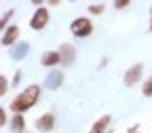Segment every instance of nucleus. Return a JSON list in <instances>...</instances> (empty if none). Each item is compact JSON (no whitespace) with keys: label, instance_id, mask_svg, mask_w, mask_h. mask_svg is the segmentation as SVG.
<instances>
[{"label":"nucleus","instance_id":"nucleus-1","mask_svg":"<svg viewBox=\"0 0 152 133\" xmlns=\"http://www.w3.org/2000/svg\"><path fill=\"white\" fill-rule=\"evenodd\" d=\"M38 97H40V87H38V85L26 87L19 95H15V99L11 102V112H15V114H23V112H28L30 108L36 106Z\"/></svg>","mask_w":152,"mask_h":133},{"label":"nucleus","instance_id":"nucleus-2","mask_svg":"<svg viewBox=\"0 0 152 133\" xmlns=\"http://www.w3.org/2000/svg\"><path fill=\"white\" fill-rule=\"evenodd\" d=\"M93 21L89 17H76L74 21L70 23V32L76 36V38H89L93 34Z\"/></svg>","mask_w":152,"mask_h":133},{"label":"nucleus","instance_id":"nucleus-3","mask_svg":"<svg viewBox=\"0 0 152 133\" xmlns=\"http://www.w3.org/2000/svg\"><path fill=\"white\" fill-rule=\"evenodd\" d=\"M49 19H51L49 9H47V7H38V9L34 11L32 19H30V28L38 32V30H42V28H47V26H49Z\"/></svg>","mask_w":152,"mask_h":133},{"label":"nucleus","instance_id":"nucleus-4","mask_svg":"<svg viewBox=\"0 0 152 133\" xmlns=\"http://www.w3.org/2000/svg\"><path fill=\"white\" fill-rule=\"evenodd\" d=\"M34 127L40 131V133L53 131V129H55V114H53V112H47V114H42V116H38L36 123H34Z\"/></svg>","mask_w":152,"mask_h":133},{"label":"nucleus","instance_id":"nucleus-5","mask_svg":"<svg viewBox=\"0 0 152 133\" xmlns=\"http://www.w3.org/2000/svg\"><path fill=\"white\" fill-rule=\"evenodd\" d=\"M142 72H144V66H142V64L131 66V68L125 72V85H127V87L137 85V83H140V78H142Z\"/></svg>","mask_w":152,"mask_h":133},{"label":"nucleus","instance_id":"nucleus-6","mask_svg":"<svg viewBox=\"0 0 152 133\" xmlns=\"http://www.w3.org/2000/svg\"><path fill=\"white\" fill-rule=\"evenodd\" d=\"M59 57H61V64H64V66H70V64L76 59V49H74L72 45L64 42V45H59Z\"/></svg>","mask_w":152,"mask_h":133},{"label":"nucleus","instance_id":"nucleus-7","mask_svg":"<svg viewBox=\"0 0 152 133\" xmlns=\"http://www.w3.org/2000/svg\"><path fill=\"white\" fill-rule=\"evenodd\" d=\"M57 64H61V57H59V51H45L40 55V66L45 68H53Z\"/></svg>","mask_w":152,"mask_h":133},{"label":"nucleus","instance_id":"nucleus-8","mask_svg":"<svg viewBox=\"0 0 152 133\" xmlns=\"http://www.w3.org/2000/svg\"><path fill=\"white\" fill-rule=\"evenodd\" d=\"M19 38V26H9L2 32V47H13Z\"/></svg>","mask_w":152,"mask_h":133},{"label":"nucleus","instance_id":"nucleus-9","mask_svg":"<svg viewBox=\"0 0 152 133\" xmlns=\"http://www.w3.org/2000/svg\"><path fill=\"white\" fill-rule=\"evenodd\" d=\"M9 129H11V133H23L26 131V118H23V114H13V118L9 123Z\"/></svg>","mask_w":152,"mask_h":133},{"label":"nucleus","instance_id":"nucleus-10","mask_svg":"<svg viewBox=\"0 0 152 133\" xmlns=\"http://www.w3.org/2000/svg\"><path fill=\"white\" fill-rule=\"evenodd\" d=\"M110 121H112L110 114H104L102 118H97V121L93 123V127H91V131H89V133H106V129L110 127Z\"/></svg>","mask_w":152,"mask_h":133},{"label":"nucleus","instance_id":"nucleus-11","mask_svg":"<svg viewBox=\"0 0 152 133\" xmlns=\"http://www.w3.org/2000/svg\"><path fill=\"white\" fill-rule=\"evenodd\" d=\"M61 83H64V74L61 72H51L49 76H47V87L49 89H59L61 87Z\"/></svg>","mask_w":152,"mask_h":133},{"label":"nucleus","instance_id":"nucleus-12","mask_svg":"<svg viewBox=\"0 0 152 133\" xmlns=\"http://www.w3.org/2000/svg\"><path fill=\"white\" fill-rule=\"evenodd\" d=\"M142 95L152 97V76H148V78L144 80V85H142Z\"/></svg>","mask_w":152,"mask_h":133},{"label":"nucleus","instance_id":"nucleus-13","mask_svg":"<svg viewBox=\"0 0 152 133\" xmlns=\"http://www.w3.org/2000/svg\"><path fill=\"white\" fill-rule=\"evenodd\" d=\"M28 51H30V45H28V42H23V45H19V49L13 53V57H15V59H19V57L28 55Z\"/></svg>","mask_w":152,"mask_h":133},{"label":"nucleus","instance_id":"nucleus-14","mask_svg":"<svg viewBox=\"0 0 152 133\" xmlns=\"http://www.w3.org/2000/svg\"><path fill=\"white\" fill-rule=\"evenodd\" d=\"M91 15H102L104 11H106V7L104 4H89V9H87Z\"/></svg>","mask_w":152,"mask_h":133},{"label":"nucleus","instance_id":"nucleus-15","mask_svg":"<svg viewBox=\"0 0 152 133\" xmlns=\"http://www.w3.org/2000/svg\"><path fill=\"white\" fill-rule=\"evenodd\" d=\"M0 95H7V76L0 74Z\"/></svg>","mask_w":152,"mask_h":133},{"label":"nucleus","instance_id":"nucleus-16","mask_svg":"<svg viewBox=\"0 0 152 133\" xmlns=\"http://www.w3.org/2000/svg\"><path fill=\"white\" fill-rule=\"evenodd\" d=\"M13 13H15V11H13V9H9V11H7V13L2 15V23H0V26H2L4 30H7V21H9L11 17H13Z\"/></svg>","mask_w":152,"mask_h":133},{"label":"nucleus","instance_id":"nucleus-17","mask_svg":"<svg viewBox=\"0 0 152 133\" xmlns=\"http://www.w3.org/2000/svg\"><path fill=\"white\" fill-rule=\"evenodd\" d=\"M131 2L129 0H118V2H114V9H127Z\"/></svg>","mask_w":152,"mask_h":133},{"label":"nucleus","instance_id":"nucleus-18","mask_svg":"<svg viewBox=\"0 0 152 133\" xmlns=\"http://www.w3.org/2000/svg\"><path fill=\"white\" fill-rule=\"evenodd\" d=\"M0 125L7 127V110L4 108H0Z\"/></svg>","mask_w":152,"mask_h":133},{"label":"nucleus","instance_id":"nucleus-19","mask_svg":"<svg viewBox=\"0 0 152 133\" xmlns=\"http://www.w3.org/2000/svg\"><path fill=\"white\" fill-rule=\"evenodd\" d=\"M19 78H21V72L17 70V72H15V78H13V85H17V83H19Z\"/></svg>","mask_w":152,"mask_h":133},{"label":"nucleus","instance_id":"nucleus-20","mask_svg":"<svg viewBox=\"0 0 152 133\" xmlns=\"http://www.w3.org/2000/svg\"><path fill=\"white\" fill-rule=\"evenodd\" d=\"M129 133H140V125H133V127L129 129Z\"/></svg>","mask_w":152,"mask_h":133},{"label":"nucleus","instance_id":"nucleus-21","mask_svg":"<svg viewBox=\"0 0 152 133\" xmlns=\"http://www.w3.org/2000/svg\"><path fill=\"white\" fill-rule=\"evenodd\" d=\"M150 32H152V9H150Z\"/></svg>","mask_w":152,"mask_h":133}]
</instances>
